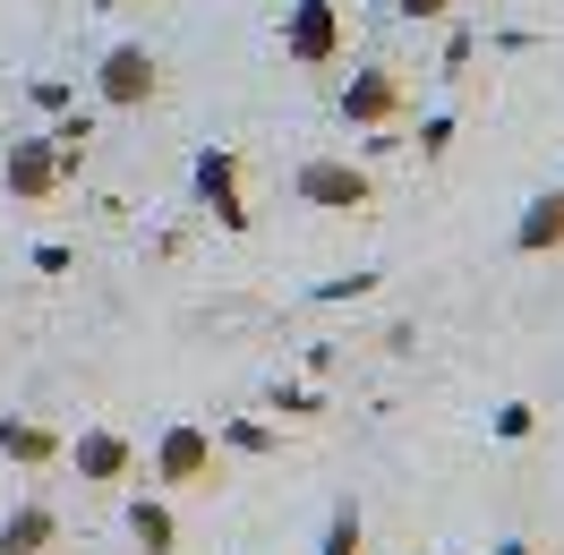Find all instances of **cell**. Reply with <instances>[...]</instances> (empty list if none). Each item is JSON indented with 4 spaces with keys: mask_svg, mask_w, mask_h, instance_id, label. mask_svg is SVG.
Segmentation results:
<instances>
[{
    "mask_svg": "<svg viewBox=\"0 0 564 555\" xmlns=\"http://www.w3.org/2000/svg\"><path fill=\"white\" fill-rule=\"evenodd\" d=\"M145 479L163 487V496H206V487H223V445H214V427H197V418H172V427L154 436Z\"/></svg>",
    "mask_w": 564,
    "mask_h": 555,
    "instance_id": "cell-1",
    "label": "cell"
},
{
    "mask_svg": "<svg viewBox=\"0 0 564 555\" xmlns=\"http://www.w3.org/2000/svg\"><path fill=\"white\" fill-rule=\"evenodd\" d=\"M291 197L317 214H368L377 206V172L351 163V154H308L300 172H291Z\"/></svg>",
    "mask_w": 564,
    "mask_h": 555,
    "instance_id": "cell-2",
    "label": "cell"
},
{
    "mask_svg": "<svg viewBox=\"0 0 564 555\" xmlns=\"http://www.w3.org/2000/svg\"><path fill=\"white\" fill-rule=\"evenodd\" d=\"M154 95H163V61L145 43H111L104 61H95V104L104 111H145Z\"/></svg>",
    "mask_w": 564,
    "mask_h": 555,
    "instance_id": "cell-3",
    "label": "cell"
},
{
    "mask_svg": "<svg viewBox=\"0 0 564 555\" xmlns=\"http://www.w3.org/2000/svg\"><path fill=\"white\" fill-rule=\"evenodd\" d=\"M282 61L291 69H334L343 61V9L334 0H291L282 9Z\"/></svg>",
    "mask_w": 564,
    "mask_h": 555,
    "instance_id": "cell-4",
    "label": "cell"
},
{
    "mask_svg": "<svg viewBox=\"0 0 564 555\" xmlns=\"http://www.w3.org/2000/svg\"><path fill=\"white\" fill-rule=\"evenodd\" d=\"M188 179H197V206L214 214V231H231V240H240L248 222H257V214H248V172H240V154H231V145H206Z\"/></svg>",
    "mask_w": 564,
    "mask_h": 555,
    "instance_id": "cell-5",
    "label": "cell"
},
{
    "mask_svg": "<svg viewBox=\"0 0 564 555\" xmlns=\"http://www.w3.org/2000/svg\"><path fill=\"white\" fill-rule=\"evenodd\" d=\"M61 461H69L86 487H129L138 479V445H129L120 427H77V436H61Z\"/></svg>",
    "mask_w": 564,
    "mask_h": 555,
    "instance_id": "cell-6",
    "label": "cell"
},
{
    "mask_svg": "<svg viewBox=\"0 0 564 555\" xmlns=\"http://www.w3.org/2000/svg\"><path fill=\"white\" fill-rule=\"evenodd\" d=\"M343 120L351 129H393L402 120V69L393 61H359L351 86H343Z\"/></svg>",
    "mask_w": 564,
    "mask_h": 555,
    "instance_id": "cell-7",
    "label": "cell"
},
{
    "mask_svg": "<svg viewBox=\"0 0 564 555\" xmlns=\"http://www.w3.org/2000/svg\"><path fill=\"white\" fill-rule=\"evenodd\" d=\"M61 188V154H52V138H9V197L18 206H43Z\"/></svg>",
    "mask_w": 564,
    "mask_h": 555,
    "instance_id": "cell-8",
    "label": "cell"
},
{
    "mask_svg": "<svg viewBox=\"0 0 564 555\" xmlns=\"http://www.w3.org/2000/svg\"><path fill=\"white\" fill-rule=\"evenodd\" d=\"M513 257H564V188H539L513 214Z\"/></svg>",
    "mask_w": 564,
    "mask_h": 555,
    "instance_id": "cell-9",
    "label": "cell"
},
{
    "mask_svg": "<svg viewBox=\"0 0 564 555\" xmlns=\"http://www.w3.org/2000/svg\"><path fill=\"white\" fill-rule=\"evenodd\" d=\"M0 461H18V470H52V461H61V427L9 411V418H0Z\"/></svg>",
    "mask_w": 564,
    "mask_h": 555,
    "instance_id": "cell-10",
    "label": "cell"
},
{
    "mask_svg": "<svg viewBox=\"0 0 564 555\" xmlns=\"http://www.w3.org/2000/svg\"><path fill=\"white\" fill-rule=\"evenodd\" d=\"M61 547V513L52 504H9L0 513V555H52Z\"/></svg>",
    "mask_w": 564,
    "mask_h": 555,
    "instance_id": "cell-11",
    "label": "cell"
},
{
    "mask_svg": "<svg viewBox=\"0 0 564 555\" xmlns=\"http://www.w3.org/2000/svg\"><path fill=\"white\" fill-rule=\"evenodd\" d=\"M129 538H138L145 555H180V521H172V504H163V487H154V496H129Z\"/></svg>",
    "mask_w": 564,
    "mask_h": 555,
    "instance_id": "cell-12",
    "label": "cell"
},
{
    "mask_svg": "<svg viewBox=\"0 0 564 555\" xmlns=\"http://www.w3.org/2000/svg\"><path fill=\"white\" fill-rule=\"evenodd\" d=\"M43 138H52V154H61V179H77V172H86V138H95V111H61V120H52Z\"/></svg>",
    "mask_w": 564,
    "mask_h": 555,
    "instance_id": "cell-13",
    "label": "cell"
},
{
    "mask_svg": "<svg viewBox=\"0 0 564 555\" xmlns=\"http://www.w3.org/2000/svg\"><path fill=\"white\" fill-rule=\"evenodd\" d=\"M214 445L240 453V461H265V453H282V427H265V418H223V427H214Z\"/></svg>",
    "mask_w": 564,
    "mask_h": 555,
    "instance_id": "cell-14",
    "label": "cell"
},
{
    "mask_svg": "<svg viewBox=\"0 0 564 555\" xmlns=\"http://www.w3.org/2000/svg\"><path fill=\"white\" fill-rule=\"evenodd\" d=\"M317 555H368V521H359L351 496L334 504V521H325V547H317Z\"/></svg>",
    "mask_w": 564,
    "mask_h": 555,
    "instance_id": "cell-15",
    "label": "cell"
},
{
    "mask_svg": "<svg viewBox=\"0 0 564 555\" xmlns=\"http://www.w3.org/2000/svg\"><path fill=\"white\" fill-rule=\"evenodd\" d=\"M265 411H282L291 427H317V418H325V393H317V384H274V393H265Z\"/></svg>",
    "mask_w": 564,
    "mask_h": 555,
    "instance_id": "cell-16",
    "label": "cell"
},
{
    "mask_svg": "<svg viewBox=\"0 0 564 555\" xmlns=\"http://www.w3.org/2000/svg\"><path fill=\"white\" fill-rule=\"evenodd\" d=\"M530 427H539L530 402H496V411H488V436H496V445H530Z\"/></svg>",
    "mask_w": 564,
    "mask_h": 555,
    "instance_id": "cell-17",
    "label": "cell"
},
{
    "mask_svg": "<svg viewBox=\"0 0 564 555\" xmlns=\"http://www.w3.org/2000/svg\"><path fill=\"white\" fill-rule=\"evenodd\" d=\"M454 138H462V120H454V111H436V120H420V138H411V145H420V163H445Z\"/></svg>",
    "mask_w": 564,
    "mask_h": 555,
    "instance_id": "cell-18",
    "label": "cell"
},
{
    "mask_svg": "<svg viewBox=\"0 0 564 555\" xmlns=\"http://www.w3.org/2000/svg\"><path fill=\"white\" fill-rule=\"evenodd\" d=\"M26 104H35L43 120H61V111L77 104V86H69V77H35V86H26Z\"/></svg>",
    "mask_w": 564,
    "mask_h": 555,
    "instance_id": "cell-19",
    "label": "cell"
},
{
    "mask_svg": "<svg viewBox=\"0 0 564 555\" xmlns=\"http://www.w3.org/2000/svg\"><path fill=\"white\" fill-rule=\"evenodd\" d=\"M377 291V274H343V282H317V308H351V300H368Z\"/></svg>",
    "mask_w": 564,
    "mask_h": 555,
    "instance_id": "cell-20",
    "label": "cell"
},
{
    "mask_svg": "<svg viewBox=\"0 0 564 555\" xmlns=\"http://www.w3.org/2000/svg\"><path fill=\"white\" fill-rule=\"evenodd\" d=\"M393 18H402V26H445L454 0H393Z\"/></svg>",
    "mask_w": 564,
    "mask_h": 555,
    "instance_id": "cell-21",
    "label": "cell"
},
{
    "mask_svg": "<svg viewBox=\"0 0 564 555\" xmlns=\"http://www.w3.org/2000/svg\"><path fill=\"white\" fill-rule=\"evenodd\" d=\"M470 52H479L470 26H454V35H445V69H436V77H462V69H470Z\"/></svg>",
    "mask_w": 564,
    "mask_h": 555,
    "instance_id": "cell-22",
    "label": "cell"
},
{
    "mask_svg": "<svg viewBox=\"0 0 564 555\" xmlns=\"http://www.w3.org/2000/svg\"><path fill=\"white\" fill-rule=\"evenodd\" d=\"M496 555H530V538H505V547H496Z\"/></svg>",
    "mask_w": 564,
    "mask_h": 555,
    "instance_id": "cell-23",
    "label": "cell"
}]
</instances>
